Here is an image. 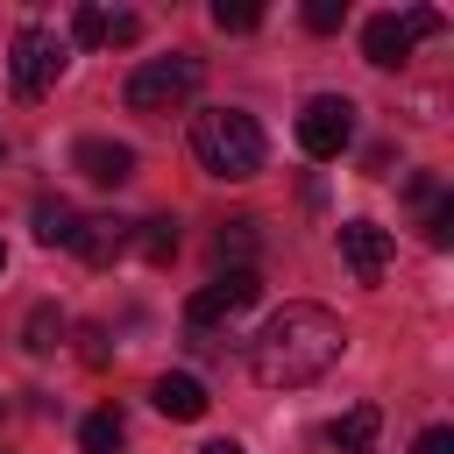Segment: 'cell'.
Wrapping results in <instances>:
<instances>
[{
	"label": "cell",
	"mask_w": 454,
	"mask_h": 454,
	"mask_svg": "<svg viewBox=\"0 0 454 454\" xmlns=\"http://www.w3.org/2000/svg\"><path fill=\"white\" fill-rule=\"evenodd\" d=\"M340 348H348V326L326 305H305L298 298V305L270 312L262 333L248 340V376L262 390H305V383H319L340 362Z\"/></svg>",
	"instance_id": "cell-1"
},
{
	"label": "cell",
	"mask_w": 454,
	"mask_h": 454,
	"mask_svg": "<svg viewBox=\"0 0 454 454\" xmlns=\"http://www.w3.org/2000/svg\"><path fill=\"white\" fill-rule=\"evenodd\" d=\"M192 156L213 177H255L262 170V128H255V114H241V106L192 114Z\"/></svg>",
	"instance_id": "cell-2"
},
{
	"label": "cell",
	"mask_w": 454,
	"mask_h": 454,
	"mask_svg": "<svg viewBox=\"0 0 454 454\" xmlns=\"http://www.w3.org/2000/svg\"><path fill=\"white\" fill-rule=\"evenodd\" d=\"M199 85H206V64L184 57V50H170V57H149V64L128 71V106L135 114H177Z\"/></svg>",
	"instance_id": "cell-3"
},
{
	"label": "cell",
	"mask_w": 454,
	"mask_h": 454,
	"mask_svg": "<svg viewBox=\"0 0 454 454\" xmlns=\"http://www.w3.org/2000/svg\"><path fill=\"white\" fill-rule=\"evenodd\" d=\"M7 78H14L21 99H43V92L64 78V43H57L43 21H21L14 43H7Z\"/></svg>",
	"instance_id": "cell-4"
},
{
	"label": "cell",
	"mask_w": 454,
	"mask_h": 454,
	"mask_svg": "<svg viewBox=\"0 0 454 454\" xmlns=\"http://www.w3.org/2000/svg\"><path fill=\"white\" fill-rule=\"evenodd\" d=\"M348 142H355V99H340V92H312L305 114H298V149H305L312 163H333Z\"/></svg>",
	"instance_id": "cell-5"
},
{
	"label": "cell",
	"mask_w": 454,
	"mask_h": 454,
	"mask_svg": "<svg viewBox=\"0 0 454 454\" xmlns=\"http://www.w3.org/2000/svg\"><path fill=\"white\" fill-rule=\"evenodd\" d=\"M255 298H262V277H255V270H227V277H213L206 291H192L184 319L206 333V326H220V319H234V312H248Z\"/></svg>",
	"instance_id": "cell-6"
},
{
	"label": "cell",
	"mask_w": 454,
	"mask_h": 454,
	"mask_svg": "<svg viewBox=\"0 0 454 454\" xmlns=\"http://www.w3.org/2000/svg\"><path fill=\"white\" fill-rule=\"evenodd\" d=\"M340 255H348V270H355L362 284H376V277L390 270L397 241H390V227H376V220H340Z\"/></svg>",
	"instance_id": "cell-7"
},
{
	"label": "cell",
	"mask_w": 454,
	"mask_h": 454,
	"mask_svg": "<svg viewBox=\"0 0 454 454\" xmlns=\"http://www.w3.org/2000/svg\"><path fill=\"white\" fill-rule=\"evenodd\" d=\"M71 35L92 43V50H128L142 35V14H128V7H78L71 14Z\"/></svg>",
	"instance_id": "cell-8"
},
{
	"label": "cell",
	"mask_w": 454,
	"mask_h": 454,
	"mask_svg": "<svg viewBox=\"0 0 454 454\" xmlns=\"http://www.w3.org/2000/svg\"><path fill=\"white\" fill-rule=\"evenodd\" d=\"M71 163H78L92 184H128V177H135V149H128V142H106V135H85V142L71 149Z\"/></svg>",
	"instance_id": "cell-9"
},
{
	"label": "cell",
	"mask_w": 454,
	"mask_h": 454,
	"mask_svg": "<svg viewBox=\"0 0 454 454\" xmlns=\"http://www.w3.org/2000/svg\"><path fill=\"white\" fill-rule=\"evenodd\" d=\"M411 43H419V35H411V21H404V14H369V21H362V57H369V64H383V71H390V64H404V57H411Z\"/></svg>",
	"instance_id": "cell-10"
},
{
	"label": "cell",
	"mask_w": 454,
	"mask_h": 454,
	"mask_svg": "<svg viewBox=\"0 0 454 454\" xmlns=\"http://www.w3.org/2000/svg\"><path fill=\"white\" fill-rule=\"evenodd\" d=\"M149 404H156L163 419H206V404H213V397H206V383H199V376L170 369V376H156V383H149Z\"/></svg>",
	"instance_id": "cell-11"
},
{
	"label": "cell",
	"mask_w": 454,
	"mask_h": 454,
	"mask_svg": "<svg viewBox=\"0 0 454 454\" xmlns=\"http://www.w3.org/2000/svg\"><path fill=\"white\" fill-rule=\"evenodd\" d=\"M71 248L92 262V270H106L121 248H128V220H114V213H92V220H78V234H71Z\"/></svg>",
	"instance_id": "cell-12"
},
{
	"label": "cell",
	"mask_w": 454,
	"mask_h": 454,
	"mask_svg": "<svg viewBox=\"0 0 454 454\" xmlns=\"http://www.w3.org/2000/svg\"><path fill=\"white\" fill-rule=\"evenodd\" d=\"M376 404H355V411H340L333 426H326V447H340V454H369V440H376Z\"/></svg>",
	"instance_id": "cell-13"
},
{
	"label": "cell",
	"mask_w": 454,
	"mask_h": 454,
	"mask_svg": "<svg viewBox=\"0 0 454 454\" xmlns=\"http://www.w3.org/2000/svg\"><path fill=\"white\" fill-rule=\"evenodd\" d=\"M213 248H220V262H227V270H255V248H262V234H255V220H227Z\"/></svg>",
	"instance_id": "cell-14"
},
{
	"label": "cell",
	"mask_w": 454,
	"mask_h": 454,
	"mask_svg": "<svg viewBox=\"0 0 454 454\" xmlns=\"http://www.w3.org/2000/svg\"><path fill=\"white\" fill-rule=\"evenodd\" d=\"M71 234H78V213H71L64 199H35V241L57 248V241H71Z\"/></svg>",
	"instance_id": "cell-15"
},
{
	"label": "cell",
	"mask_w": 454,
	"mask_h": 454,
	"mask_svg": "<svg viewBox=\"0 0 454 454\" xmlns=\"http://www.w3.org/2000/svg\"><path fill=\"white\" fill-rule=\"evenodd\" d=\"M128 241L149 255V262H170L177 255V220L163 213V220H142V227H128Z\"/></svg>",
	"instance_id": "cell-16"
},
{
	"label": "cell",
	"mask_w": 454,
	"mask_h": 454,
	"mask_svg": "<svg viewBox=\"0 0 454 454\" xmlns=\"http://www.w3.org/2000/svg\"><path fill=\"white\" fill-rule=\"evenodd\" d=\"M57 340H64V312H57V305H35V312L21 319V348H28V355H50Z\"/></svg>",
	"instance_id": "cell-17"
},
{
	"label": "cell",
	"mask_w": 454,
	"mask_h": 454,
	"mask_svg": "<svg viewBox=\"0 0 454 454\" xmlns=\"http://www.w3.org/2000/svg\"><path fill=\"white\" fill-rule=\"evenodd\" d=\"M121 440H128L121 411H92V419L78 426V447H85V454H121Z\"/></svg>",
	"instance_id": "cell-18"
},
{
	"label": "cell",
	"mask_w": 454,
	"mask_h": 454,
	"mask_svg": "<svg viewBox=\"0 0 454 454\" xmlns=\"http://www.w3.org/2000/svg\"><path fill=\"white\" fill-rule=\"evenodd\" d=\"M262 21V7L255 0H213V28H227V35H248Z\"/></svg>",
	"instance_id": "cell-19"
},
{
	"label": "cell",
	"mask_w": 454,
	"mask_h": 454,
	"mask_svg": "<svg viewBox=\"0 0 454 454\" xmlns=\"http://www.w3.org/2000/svg\"><path fill=\"white\" fill-rule=\"evenodd\" d=\"M340 21H348V0H305V28L312 35H333Z\"/></svg>",
	"instance_id": "cell-20"
},
{
	"label": "cell",
	"mask_w": 454,
	"mask_h": 454,
	"mask_svg": "<svg viewBox=\"0 0 454 454\" xmlns=\"http://www.w3.org/2000/svg\"><path fill=\"white\" fill-rule=\"evenodd\" d=\"M426 241H433V248H447V241H454V199H447V192L426 206Z\"/></svg>",
	"instance_id": "cell-21"
},
{
	"label": "cell",
	"mask_w": 454,
	"mask_h": 454,
	"mask_svg": "<svg viewBox=\"0 0 454 454\" xmlns=\"http://www.w3.org/2000/svg\"><path fill=\"white\" fill-rule=\"evenodd\" d=\"M411 454H454V433H447V426H426V433L411 440Z\"/></svg>",
	"instance_id": "cell-22"
},
{
	"label": "cell",
	"mask_w": 454,
	"mask_h": 454,
	"mask_svg": "<svg viewBox=\"0 0 454 454\" xmlns=\"http://www.w3.org/2000/svg\"><path fill=\"white\" fill-rule=\"evenodd\" d=\"M78 355L99 369V362H106V333H99V326H85V333H78Z\"/></svg>",
	"instance_id": "cell-23"
},
{
	"label": "cell",
	"mask_w": 454,
	"mask_h": 454,
	"mask_svg": "<svg viewBox=\"0 0 454 454\" xmlns=\"http://www.w3.org/2000/svg\"><path fill=\"white\" fill-rule=\"evenodd\" d=\"M199 454H248V447H241V440H206Z\"/></svg>",
	"instance_id": "cell-24"
},
{
	"label": "cell",
	"mask_w": 454,
	"mask_h": 454,
	"mask_svg": "<svg viewBox=\"0 0 454 454\" xmlns=\"http://www.w3.org/2000/svg\"><path fill=\"white\" fill-rule=\"evenodd\" d=\"M0 270H7V241H0Z\"/></svg>",
	"instance_id": "cell-25"
}]
</instances>
